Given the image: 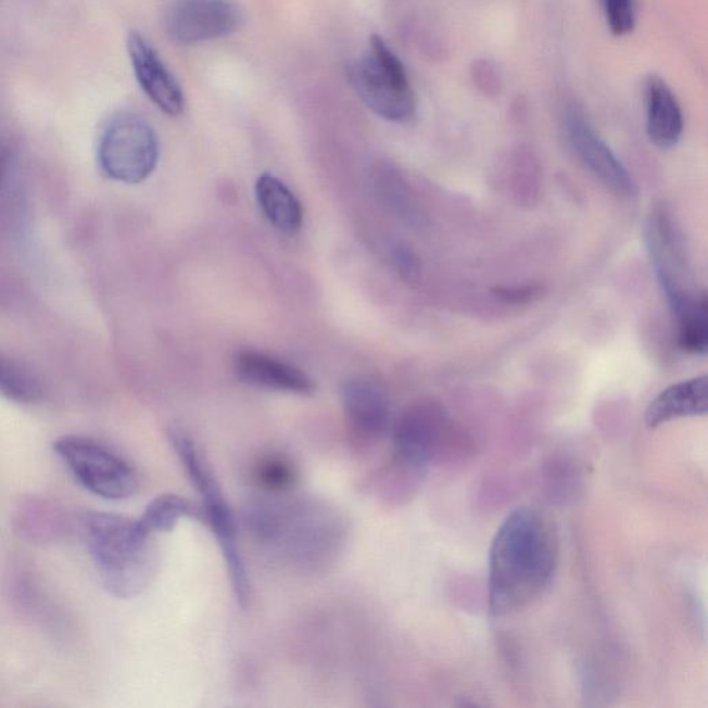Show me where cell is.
<instances>
[{
    "label": "cell",
    "mask_w": 708,
    "mask_h": 708,
    "mask_svg": "<svg viewBox=\"0 0 708 708\" xmlns=\"http://www.w3.org/2000/svg\"><path fill=\"white\" fill-rule=\"evenodd\" d=\"M599 3L611 34L625 37L634 31L635 0H599Z\"/></svg>",
    "instance_id": "obj_23"
},
{
    "label": "cell",
    "mask_w": 708,
    "mask_h": 708,
    "mask_svg": "<svg viewBox=\"0 0 708 708\" xmlns=\"http://www.w3.org/2000/svg\"><path fill=\"white\" fill-rule=\"evenodd\" d=\"M248 531L273 562L318 571L336 562L345 547L347 522L326 501L266 495L245 508Z\"/></svg>",
    "instance_id": "obj_1"
},
{
    "label": "cell",
    "mask_w": 708,
    "mask_h": 708,
    "mask_svg": "<svg viewBox=\"0 0 708 708\" xmlns=\"http://www.w3.org/2000/svg\"><path fill=\"white\" fill-rule=\"evenodd\" d=\"M342 406L347 432L357 446L370 447L391 433V396L376 379L358 377L342 388Z\"/></svg>",
    "instance_id": "obj_12"
},
{
    "label": "cell",
    "mask_w": 708,
    "mask_h": 708,
    "mask_svg": "<svg viewBox=\"0 0 708 708\" xmlns=\"http://www.w3.org/2000/svg\"><path fill=\"white\" fill-rule=\"evenodd\" d=\"M448 417L442 404L419 399L393 418V465L401 472L421 477L437 457L446 437Z\"/></svg>",
    "instance_id": "obj_9"
},
{
    "label": "cell",
    "mask_w": 708,
    "mask_h": 708,
    "mask_svg": "<svg viewBox=\"0 0 708 708\" xmlns=\"http://www.w3.org/2000/svg\"><path fill=\"white\" fill-rule=\"evenodd\" d=\"M128 53L136 79L147 98L166 115L177 116L184 113V90L149 40L139 33H131L128 38Z\"/></svg>",
    "instance_id": "obj_13"
},
{
    "label": "cell",
    "mask_w": 708,
    "mask_h": 708,
    "mask_svg": "<svg viewBox=\"0 0 708 708\" xmlns=\"http://www.w3.org/2000/svg\"><path fill=\"white\" fill-rule=\"evenodd\" d=\"M374 184H376L377 193L381 197L383 204L394 215L402 217L408 224H419L421 214H419L417 205L414 204L406 185H404L402 177L396 174V170L391 168L377 170L376 177H374Z\"/></svg>",
    "instance_id": "obj_22"
},
{
    "label": "cell",
    "mask_w": 708,
    "mask_h": 708,
    "mask_svg": "<svg viewBox=\"0 0 708 708\" xmlns=\"http://www.w3.org/2000/svg\"><path fill=\"white\" fill-rule=\"evenodd\" d=\"M255 193L263 215L275 229L288 236L301 230V202L280 179L269 174L262 175L256 181Z\"/></svg>",
    "instance_id": "obj_17"
},
{
    "label": "cell",
    "mask_w": 708,
    "mask_h": 708,
    "mask_svg": "<svg viewBox=\"0 0 708 708\" xmlns=\"http://www.w3.org/2000/svg\"><path fill=\"white\" fill-rule=\"evenodd\" d=\"M708 412V379L695 377L674 383L650 402L645 413L647 428L655 429L677 419L703 417Z\"/></svg>",
    "instance_id": "obj_16"
},
{
    "label": "cell",
    "mask_w": 708,
    "mask_h": 708,
    "mask_svg": "<svg viewBox=\"0 0 708 708\" xmlns=\"http://www.w3.org/2000/svg\"><path fill=\"white\" fill-rule=\"evenodd\" d=\"M543 293V288L540 286H523V287H501L495 288L494 295L498 300L507 303H514V305H520V303H528L539 300Z\"/></svg>",
    "instance_id": "obj_26"
},
{
    "label": "cell",
    "mask_w": 708,
    "mask_h": 708,
    "mask_svg": "<svg viewBox=\"0 0 708 708\" xmlns=\"http://www.w3.org/2000/svg\"><path fill=\"white\" fill-rule=\"evenodd\" d=\"M678 320V345L682 351L705 356L708 351V302L706 293Z\"/></svg>",
    "instance_id": "obj_21"
},
{
    "label": "cell",
    "mask_w": 708,
    "mask_h": 708,
    "mask_svg": "<svg viewBox=\"0 0 708 708\" xmlns=\"http://www.w3.org/2000/svg\"><path fill=\"white\" fill-rule=\"evenodd\" d=\"M562 124L570 149L602 185L625 199L636 195L635 181L629 169L610 146L600 138L579 103L571 101L566 105Z\"/></svg>",
    "instance_id": "obj_10"
},
{
    "label": "cell",
    "mask_w": 708,
    "mask_h": 708,
    "mask_svg": "<svg viewBox=\"0 0 708 708\" xmlns=\"http://www.w3.org/2000/svg\"><path fill=\"white\" fill-rule=\"evenodd\" d=\"M647 138L661 150H671L684 136V114L669 84L657 75L645 83Z\"/></svg>",
    "instance_id": "obj_15"
},
{
    "label": "cell",
    "mask_w": 708,
    "mask_h": 708,
    "mask_svg": "<svg viewBox=\"0 0 708 708\" xmlns=\"http://www.w3.org/2000/svg\"><path fill=\"white\" fill-rule=\"evenodd\" d=\"M169 440L177 458L184 465L187 477L200 494L206 522H208L212 533L219 544L222 555H224L237 605L241 609H246L251 604L252 585L244 556H242L236 515L194 440L177 428L170 429Z\"/></svg>",
    "instance_id": "obj_4"
},
{
    "label": "cell",
    "mask_w": 708,
    "mask_h": 708,
    "mask_svg": "<svg viewBox=\"0 0 708 708\" xmlns=\"http://www.w3.org/2000/svg\"><path fill=\"white\" fill-rule=\"evenodd\" d=\"M558 564V534L548 516L531 507L513 510L490 548V614L505 617L529 608L547 593Z\"/></svg>",
    "instance_id": "obj_2"
},
{
    "label": "cell",
    "mask_w": 708,
    "mask_h": 708,
    "mask_svg": "<svg viewBox=\"0 0 708 708\" xmlns=\"http://www.w3.org/2000/svg\"><path fill=\"white\" fill-rule=\"evenodd\" d=\"M184 519H202L201 509L181 495L168 493L151 501L138 522L144 533L154 538L169 533Z\"/></svg>",
    "instance_id": "obj_18"
},
{
    "label": "cell",
    "mask_w": 708,
    "mask_h": 708,
    "mask_svg": "<svg viewBox=\"0 0 708 708\" xmlns=\"http://www.w3.org/2000/svg\"><path fill=\"white\" fill-rule=\"evenodd\" d=\"M86 533L104 589L119 599L143 593L155 576L156 551L138 519L94 510L86 518Z\"/></svg>",
    "instance_id": "obj_3"
},
{
    "label": "cell",
    "mask_w": 708,
    "mask_h": 708,
    "mask_svg": "<svg viewBox=\"0 0 708 708\" xmlns=\"http://www.w3.org/2000/svg\"><path fill=\"white\" fill-rule=\"evenodd\" d=\"M349 79L367 108L389 123H412L417 98L406 67L379 35L370 38V52L349 68Z\"/></svg>",
    "instance_id": "obj_5"
},
{
    "label": "cell",
    "mask_w": 708,
    "mask_h": 708,
    "mask_svg": "<svg viewBox=\"0 0 708 708\" xmlns=\"http://www.w3.org/2000/svg\"><path fill=\"white\" fill-rule=\"evenodd\" d=\"M470 77L479 92L489 98L498 94L501 90V74L497 65L492 60L479 59L470 68Z\"/></svg>",
    "instance_id": "obj_24"
},
{
    "label": "cell",
    "mask_w": 708,
    "mask_h": 708,
    "mask_svg": "<svg viewBox=\"0 0 708 708\" xmlns=\"http://www.w3.org/2000/svg\"><path fill=\"white\" fill-rule=\"evenodd\" d=\"M645 244L662 295L678 318L701 293L691 290L684 242L665 206H655L647 216Z\"/></svg>",
    "instance_id": "obj_8"
},
{
    "label": "cell",
    "mask_w": 708,
    "mask_h": 708,
    "mask_svg": "<svg viewBox=\"0 0 708 708\" xmlns=\"http://www.w3.org/2000/svg\"><path fill=\"white\" fill-rule=\"evenodd\" d=\"M53 448L88 492L105 500H125L138 493V470L123 455L98 440L68 434L55 440Z\"/></svg>",
    "instance_id": "obj_6"
},
{
    "label": "cell",
    "mask_w": 708,
    "mask_h": 708,
    "mask_svg": "<svg viewBox=\"0 0 708 708\" xmlns=\"http://www.w3.org/2000/svg\"><path fill=\"white\" fill-rule=\"evenodd\" d=\"M159 138L149 123L135 114L114 116L99 141V164L115 181L138 185L149 179L159 164Z\"/></svg>",
    "instance_id": "obj_7"
},
{
    "label": "cell",
    "mask_w": 708,
    "mask_h": 708,
    "mask_svg": "<svg viewBox=\"0 0 708 708\" xmlns=\"http://www.w3.org/2000/svg\"><path fill=\"white\" fill-rule=\"evenodd\" d=\"M235 370L248 385L266 391L301 394L308 396L316 391L315 382L300 368L256 351L236 354Z\"/></svg>",
    "instance_id": "obj_14"
},
{
    "label": "cell",
    "mask_w": 708,
    "mask_h": 708,
    "mask_svg": "<svg viewBox=\"0 0 708 708\" xmlns=\"http://www.w3.org/2000/svg\"><path fill=\"white\" fill-rule=\"evenodd\" d=\"M242 22L244 14L235 0H174L164 17L166 34L179 45L229 37Z\"/></svg>",
    "instance_id": "obj_11"
},
{
    "label": "cell",
    "mask_w": 708,
    "mask_h": 708,
    "mask_svg": "<svg viewBox=\"0 0 708 708\" xmlns=\"http://www.w3.org/2000/svg\"><path fill=\"white\" fill-rule=\"evenodd\" d=\"M4 165H7V156H4L3 153H0V181H2Z\"/></svg>",
    "instance_id": "obj_27"
},
{
    "label": "cell",
    "mask_w": 708,
    "mask_h": 708,
    "mask_svg": "<svg viewBox=\"0 0 708 708\" xmlns=\"http://www.w3.org/2000/svg\"><path fill=\"white\" fill-rule=\"evenodd\" d=\"M42 389L38 379L22 364L0 353V397L18 404L39 401Z\"/></svg>",
    "instance_id": "obj_20"
},
{
    "label": "cell",
    "mask_w": 708,
    "mask_h": 708,
    "mask_svg": "<svg viewBox=\"0 0 708 708\" xmlns=\"http://www.w3.org/2000/svg\"><path fill=\"white\" fill-rule=\"evenodd\" d=\"M252 478L266 495H281L290 493L296 484L298 469L287 455L270 453L257 459Z\"/></svg>",
    "instance_id": "obj_19"
},
{
    "label": "cell",
    "mask_w": 708,
    "mask_h": 708,
    "mask_svg": "<svg viewBox=\"0 0 708 708\" xmlns=\"http://www.w3.org/2000/svg\"><path fill=\"white\" fill-rule=\"evenodd\" d=\"M391 255L393 265L404 281L408 282V285H414V282L419 280V276H421V262H419V257L412 248L404 244L394 245Z\"/></svg>",
    "instance_id": "obj_25"
}]
</instances>
